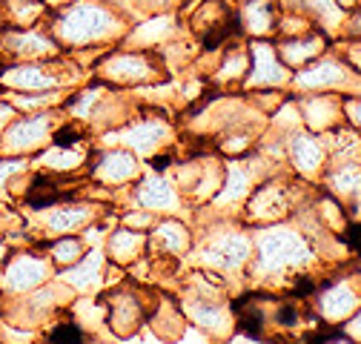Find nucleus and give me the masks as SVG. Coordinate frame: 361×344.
Listing matches in <instances>:
<instances>
[{
  "mask_svg": "<svg viewBox=\"0 0 361 344\" xmlns=\"http://www.w3.org/2000/svg\"><path fill=\"white\" fill-rule=\"evenodd\" d=\"M106 23H109L106 12H101V9H95V6H78V9H72V12L63 18V32H66L69 37H92V35H98Z\"/></svg>",
  "mask_w": 361,
  "mask_h": 344,
  "instance_id": "1",
  "label": "nucleus"
},
{
  "mask_svg": "<svg viewBox=\"0 0 361 344\" xmlns=\"http://www.w3.org/2000/svg\"><path fill=\"white\" fill-rule=\"evenodd\" d=\"M6 80L12 86H23V90H43V86L55 83L49 75H43L40 69H15V72L6 75Z\"/></svg>",
  "mask_w": 361,
  "mask_h": 344,
  "instance_id": "2",
  "label": "nucleus"
},
{
  "mask_svg": "<svg viewBox=\"0 0 361 344\" xmlns=\"http://www.w3.org/2000/svg\"><path fill=\"white\" fill-rule=\"evenodd\" d=\"M132 172V161L123 155V152H115V155H106L104 164H101V176L106 178H123Z\"/></svg>",
  "mask_w": 361,
  "mask_h": 344,
  "instance_id": "3",
  "label": "nucleus"
},
{
  "mask_svg": "<svg viewBox=\"0 0 361 344\" xmlns=\"http://www.w3.org/2000/svg\"><path fill=\"white\" fill-rule=\"evenodd\" d=\"M37 276H40L37 264H32V262H20V264H15V267L9 270V284L23 290V287L35 284V281H37Z\"/></svg>",
  "mask_w": 361,
  "mask_h": 344,
  "instance_id": "4",
  "label": "nucleus"
},
{
  "mask_svg": "<svg viewBox=\"0 0 361 344\" xmlns=\"http://www.w3.org/2000/svg\"><path fill=\"white\" fill-rule=\"evenodd\" d=\"M49 338H52V341H83V333H80V327H75V324H61V327L52 330Z\"/></svg>",
  "mask_w": 361,
  "mask_h": 344,
  "instance_id": "5",
  "label": "nucleus"
},
{
  "mask_svg": "<svg viewBox=\"0 0 361 344\" xmlns=\"http://www.w3.org/2000/svg\"><path fill=\"white\" fill-rule=\"evenodd\" d=\"M80 209H72V212H61V215H55L52 219V227H58V230H66V227H72L78 219H80Z\"/></svg>",
  "mask_w": 361,
  "mask_h": 344,
  "instance_id": "6",
  "label": "nucleus"
},
{
  "mask_svg": "<svg viewBox=\"0 0 361 344\" xmlns=\"http://www.w3.org/2000/svg\"><path fill=\"white\" fill-rule=\"evenodd\" d=\"M298 310L293 307V305H284V307H279V324H284V327H295L298 324Z\"/></svg>",
  "mask_w": 361,
  "mask_h": 344,
  "instance_id": "7",
  "label": "nucleus"
},
{
  "mask_svg": "<svg viewBox=\"0 0 361 344\" xmlns=\"http://www.w3.org/2000/svg\"><path fill=\"white\" fill-rule=\"evenodd\" d=\"M347 244L361 255V224H350L347 227Z\"/></svg>",
  "mask_w": 361,
  "mask_h": 344,
  "instance_id": "8",
  "label": "nucleus"
},
{
  "mask_svg": "<svg viewBox=\"0 0 361 344\" xmlns=\"http://www.w3.org/2000/svg\"><path fill=\"white\" fill-rule=\"evenodd\" d=\"M55 252H58L61 258H69V255H75V252H78V244H75V241H63V247H58Z\"/></svg>",
  "mask_w": 361,
  "mask_h": 344,
  "instance_id": "9",
  "label": "nucleus"
}]
</instances>
